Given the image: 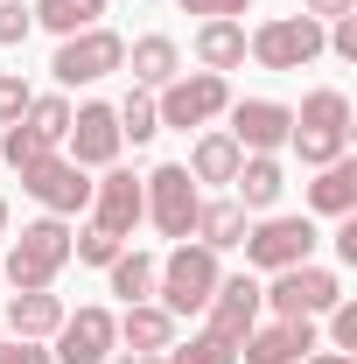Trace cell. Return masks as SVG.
Returning <instances> with one entry per match:
<instances>
[{"label":"cell","mask_w":357,"mask_h":364,"mask_svg":"<svg viewBox=\"0 0 357 364\" xmlns=\"http://www.w3.org/2000/svg\"><path fill=\"white\" fill-rule=\"evenodd\" d=\"M218 280H224L218 252L182 238V245H169V259L154 267V301H161L169 316H203V301L218 294Z\"/></svg>","instance_id":"1"},{"label":"cell","mask_w":357,"mask_h":364,"mask_svg":"<svg viewBox=\"0 0 357 364\" xmlns=\"http://www.w3.org/2000/svg\"><path fill=\"white\" fill-rule=\"evenodd\" d=\"M70 267V225L63 218H36V225H21V238L7 245V259H0V280L21 294V287H56V273Z\"/></svg>","instance_id":"2"},{"label":"cell","mask_w":357,"mask_h":364,"mask_svg":"<svg viewBox=\"0 0 357 364\" xmlns=\"http://www.w3.org/2000/svg\"><path fill=\"white\" fill-rule=\"evenodd\" d=\"M127 63V36H112L105 21L98 28H78V36H63L56 43V56H49V77L63 91H78V85H98V77H112Z\"/></svg>","instance_id":"3"},{"label":"cell","mask_w":357,"mask_h":364,"mask_svg":"<svg viewBox=\"0 0 357 364\" xmlns=\"http://www.w3.org/2000/svg\"><path fill=\"white\" fill-rule=\"evenodd\" d=\"M260 301L273 309V322L329 316V309L343 301V280H336L329 267H315V259H302V267H280V273H273V287H260Z\"/></svg>","instance_id":"4"},{"label":"cell","mask_w":357,"mask_h":364,"mask_svg":"<svg viewBox=\"0 0 357 364\" xmlns=\"http://www.w3.org/2000/svg\"><path fill=\"white\" fill-rule=\"evenodd\" d=\"M245 56L260 70H302V63L322 56V21L315 14H273V21H260L245 36Z\"/></svg>","instance_id":"5"},{"label":"cell","mask_w":357,"mask_h":364,"mask_svg":"<svg viewBox=\"0 0 357 364\" xmlns=\"http://www.w3.org/2000/svg\"><path fill=\"white\" fill-rule=\"evenodd\" d=\"M245 267L252 273H280V267H302L315 259V225L309 218H287V210H267L260 225H245Z\"/></svg>","instance_id":"6"},{"label":"cell","mask_w":357,"mask_h":364,"mask_svg":"<svg viewBox=\"0 0 357 364\" xmlns=\"http://www.w3.org/2000/svg\"><path fill=\"white\" fill-rule=\"evenodd\" d=\"M224 105H231V85H224L218 70H182V77H169V85L154 91V119L161 127H211Z\"/></svg>","instance_id":"7"},{"label":"cell","mask_w":357,"mask_h":364,"mask_svg":"<svg viewBox=\"0 0 357 364\" xmlns=\"http://www.w3.org/2000/svg\"><path fill=\"white\" fill-rule=\"evenodd\" d=\"M140 196H147V225L161 231V238H189L196 231V203H203V189L189 182V168L182 161H161L154 176H140Z\"/></svg>","instance_id":"8"},{"label":"cell","mask_w":357,"mask_h":364,"mask_svg":"<svg viewBox=\"0 0 357 364\" xmlns=\"http://www.w3.org/2000/svg\"><path fill=\"white\" fill-rule=\"evenodd\" d=\"M21 189L43 203L49 218H78V210H91V168H78L63 147L43 154V161H28V168H21Z\"/></svg>","instance_id":"9"},{"label":"cell","mask_w":357,"mask_h":364,"mask_svg":"<svg viewBox=\"0 0 357 364\" xmlns=\"http://www.w3.org/2000/svg\"><path fill=\"white\" fill-rule=\"evenodd\" d=\"M119 112L112 105H98V98H85V105H70V134H63V154L78 161V168H112L119 161Z\"/></svg>","instance_id":"10"},{"label":"cell","mask_w":357,"mask_h":364,"mask_svg":"<svg viewBox=\"0 0 357 364\" xmlns=\"http://www.w3.org/2000/svg\"><path fill=\"white\" fill-rule=\"evenodd\" d=\"M260 309H267V301H260V280H252V273H224L218 294L203 301V329L224 336V343H245V336L260 329Z\"/></svg>","instance_id":"11"},{"label":"cell","mask_w":357,"mask_h":364,"mask_svg":"<svg viewBox=\"0 0 357 364\" xmlns=\"http://www.w3.org/2000/svg\"><path fill=\"white\" fill-rule=\"evenodd\" d=\"M224 112H231L224 134L238 140V154H273V147H287V134H294V105H280V98H238Z\"/></svg>","instance_id":"12"},{"label":"cell","mask_w":357,"mask_h":364,"mask_svg":"<svg viewBox=\"0 0 357 364\" xmlns=\"http://www.w3.org/2000/svg\"><path fill=\"white\" fill-rule=\"evenodd\" d=\"M147 218V196H140V176L134 168H105V176L91 182V225L112 231V238H134V225Z\"/></svg>","instance_id":"13"},{"label":"cell","mask_w":357,"mask_h":364,"mask_svg":"<svg viewBox=\"0 0 357 364\" xmlns=\"http://www.w3.org/2000/svg\"><path fill=\"white\" fill-rule=\"evenodd\" d=\"M112 322H119L112 309H78V316H63V329L49 336V343H56L49 358H56V364H105V358H112V343H119Z\"/></svg>","instance_id":"14"},{"label":"cell","mask_w":357,"mask_h":364,"mask_svg":"<svg viewBox=\"0 0 357 364\" xmlns=\"http://www.w3.org/2000/svg\"><path fill=\"white\" fill-rule=\"evenodd\" d=\"M315 350V316H294V322H267L238 343V364H302Z\"/></svg>","instance_id":"15"},{"label":"cell","mask_w":357,"mask_h":364,"mask_svg":"<svg viewBox=\"0 0 357 364\" xmlns=\"http://www.w3.org/2000/svg\"><path fill=\"white\" fill-rule=\"evenodd\" d=\"M63 316H70L63 294H49V287H21V294L7 301V322H0V329H7V336H28V343H49V336L63 329Z\"/></svg>","instance_id":"16"},{"label":"cell","mask_w":357,"mask_h":364,"mask_svg":"<svg viewBox=\"0 0 357 364\" xmlns=\"http://www.w3.org/2000/svg\"><path fill=\"white\" fill-rule=\"evenodd\" d=\"M119 329V343H127V358H161L169 343H176V316L161 309V301H134L127 316L112 322Z\"/></svg>","instance_id":"17"},{"label":"cell","mask_w":357,"mask_h":364,"mask_svg":"<svg viewBox=\"0 0 357 364\" xmlns=\"http://www.w3.org/2000/svg\"><path fill=\"white\" fill-rule=\"evenodd\" d=\"M119 70H134L140 91H161L169 77H182V49H176V36H134Z\"/></svg>","instance_id":"18"},{"label":"cell","mask_w":357,"mask_h":364,"mask_svg":"<svg viewBox=\"0 0 357 364\" xmlns=\"http://www.w3.org/2000/svg\"><path fill=\"white\" fill-rule=\"evenodd\" d=\"M245 225H252V210L238 203V196H203L196 203V245H211V252H231L238 238H245Z\"/></svg>","instance_id":"19"},{"label":"cell","mask_w":357,"mask_h":364,"mask_svg":"<svg viewBox=\"0 0 357 364\" xmlns=\"http://www.w3.org/2000/svg\"><path fill=\"white\" fill-rule=\"evenodd\" d=\"M309 210H315V218H351V210H357V161H351V154H336V161L315 168Z\"/></svg>","instance_id":"20"},{"label":"cell","mask_w":357,"mask_h":364,"mask_svg":"<svg viewBox=\"0 0 357 364\" xmlns=\"http://www.w3.org/2000/svg\"><path fill=\"white\" fill-rule=\"evenodd\" d=\"M189 49H196V63L203 70H238L245 63V21H196V36H189Z\"/></svg>","instance_id":"21"},{"label":"cell","mask_w":357,"mask_h":364,"mask_svg":"<svg viewBox=\"0 0 357 364\" xmlns=\"http://www.w3.org/2000/svg\"><path fill=\"white\" fill-rule=\"evenodd\" d=\"M280 189H287V168H280L273 154H245V161H238V176H231V196H238L245 210H273V203H280Z\"/></svg>","instance_id":"22"},{"label":"cell","mask_w":357,"mask_h":364,"mask_svg":"<svg viewBox=\"0 0 357 364\" xmlns=\"http://www.w3.org/2000/svg\"><path fill=\"white\" fill-rule=\"evenodd\" d=\"M238 161H245V154H238V140L211 127V134H196V147H189V161H182V168H189V182L203 189V182H231V176H238Z\"/></svg>","instance_id":"23"},{"label":"cell","mask_w":357,"mask_h":364,"mask_svg":"<svg viewBox=\"0 0 357 364\" xmlns=\"http://www.w3.org/2000/svg\"><path fill=\"white\" fill-rule=\"evenodd\" d=\"M28 14H36V28H49V36H78V28H98L105 0H28Z\"/></svg>","instance_id":"24"},{"label":"cell","mask_w":357,"mask_h":364,"mask_svg":"<svg viewBox=\"0 0 357 364\" xmlns=\"http://www.w3.org/2000/svg\"><path fill=\"white\" fill-rule=\"evenodd\" d=\"M294 127H309V134H351V98L336 85H322L302 98V112H294Z\"/></svg>","instance_id":"25"},{"label":"cell","mask_w":357,"mask_h":364,"mask_svg":"<svg viewBox=\"0 0 357 364\" xmlns=\"http://www.w3.org/2000/svg\"><path fill=\"white\" fill-rule=\"evenodd\" d=\"M154 267H161V259H154V252H119V259H112V294H119V301H127V309H134V301H154Z\"/></svg>","instance_id":"26"},{"label":"cell","mask_w":357,"mask_h":364,"mask_svg":"<svg viewBox=\"0 0 357 364\" xmlns=\"http://www.w3.org/2000/svg\"><path fill=\"white\" fill-rule=\"evenodd\" d=\"M21 127H36L49 147H63V134H70V98H63V91H36L28 112H21Z\"/></svg>","instance_id":"27"},{"label":"cell","mask_w":357,"mask_h":364,"mask_svg":"<svg viewBox=\"0 0 357 364\" xmlns=\"http://www.w3.org/2000/svg\"><path fill=\"white\" fill-rule=\"evenodd\" d=\"M119 112V140H134V147H147V140L161 134V119H154V91H127V105H112Z\"/></svg>","instance_id":"28"},{"label":"cell","mask_w":357,"mask_h":364,"mask_svg":"<svg viewBox=\"0 0 357 364\" xmlns=\"http://www.w3.org/2000/svg\"><path fill=\"white\" fill-rule=\"evenodd\" d=\"M161 364H238V343H224V336H189V343H169Z\"/></svg>","instance_id":"29"},{"label":"cell","mask_w":357,"mask_h":364,"mask_svg":"<svg viewBox=\"0 0 357 364\" xmlns=\"http://www.w3.org/2000/svg\"><path fill=\"white\" fill-rule=\"evenodd\" d=\"M287 147L309 161V168H322V161H336V154H351V134H309V127H294L287 134Z\"/></svg>","instance_id":"30"},{"label":"cell","mask_w":357,"mask_h":364,"mask_svg":"<svg viewBox=\"0 0 357 364\" xmlns=\"http://www.w3.org/2000/svg\"><path fill=\"white\" fill-rule=\"evenodd\" d=\"M127 245L112 238V231H98V225H85V231H70V259H85V267H112Z\"/></svg>","instance_id":"31"},{"label":"cell","mask_w":357,"mask_h":364,"mask_svg":"<svg viewBox=\"0 0 357 364\" xmlns=\"http://www.w3.org/2000/svg\"><path fill=\"white\" fill-rule=\"evenodd\" d=\"M28 98H36V91H28L21 70H0V127H14V119L28 112Z\"/></svg>","instance_id":"32"},{"label":"cell","mask_w":357,"mask_h":364,"mask_svg":"<svg viewBox=\"0 0 357 364\" xmlns=\"http://www.w3.org/2000/svg\"><path fill=\"white\" fill-rule=\"evenodd\" d=\"M28 28H36V14H28V0H0V49L28 43Z\"/></svg>","instance_id":"33"},{"label":"cell","mask_w":357,"mask_h":364,"mask_svg":"<svg viewBox=\"0 0 357 364\" xmlns=\"http://www.w3.org/2000/svg\"><path fill=\"white\" fill-rule=\"evenodd\" d=\"M182 14H196V21H238V14H252V0H182Z\"/></svg>","instance_id":"34"},{"label":"cell","mask_w":357,"mask_h":364,"mask_svg":"<svg viewBox=\"0 0 357 364\" xmlns=\"http://www.w3.org/2000/svg\"><path fill=\"white\" fill-rule=\"evenodd\" d=\"M0 364H56L49 343H28V336H0Z\"/></svg>","instance_id":"35"},{"label":"cell","mask_w":357,"mask_h":364,"mask_svg":"<svg viewBox=\"0 0 357 364\" xmlns=\"http://www.w3.org/2000/svg\"><path fill=\"white\" fill-rule=\"evenodd\" d=\"M329 336H336V350L357 358V301H336V309H329Z\"/></svg>","instance_id":"36"},{"label":"cell","mask_w":357,"mask_h":364,"mask_svg":"<svg viewBox=\"0 0 357 364\" xmlns=\"http://www.w3.org/2000/svg\"><path fill=\"white\" fill-rule=\"evenodd\" d=\"M302 14H315V21H336V14H357V0H302Z\"/></svg>","instance_id":"37"},{"label":"cell","mask_w":357,"mask_h":364,"mask_svg":"<svg viewBox=\"0 0 357 364\" xmlns=\"http://www.w3.org/2000/svg\"><path fill=\"white\" fill-rule=\"evenodd\" d=\"M309 364H357L351 350H309Z\"/></svg>","instance_id":"38"},{"label":"cell","mask_w":357,"mask_h":364,"mask_svg":"<svg viewBox=\"0 0 357 364\" xmlns=\"http://www.w3.org/2000/svg\"><path fill=\"white\" fill-rule=\"evenodd\" d=\"M0 231H7V196H0Z\"/></svg>","instance_id":"39"},{"label":"cell","mask_w":357,"mask_h":364,"mask_svg":"<svg viewBox=\"0 0 357 364\" xmlns=\"http://www.w3.org/2000/svg\"><path fill=\"white\" fill-rule=\"evenodd\" d=\"M0 336H7V329H0Z\"/></svg>","instance_id":"40"}]
</instances>
